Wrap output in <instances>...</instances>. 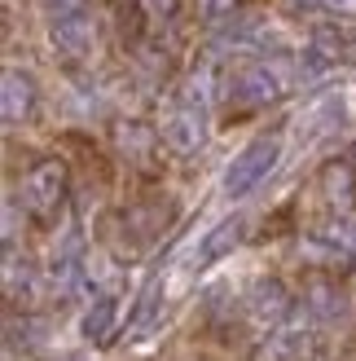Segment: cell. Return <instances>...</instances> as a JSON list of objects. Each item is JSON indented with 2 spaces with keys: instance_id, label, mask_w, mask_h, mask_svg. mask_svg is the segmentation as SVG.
Listing matches in <instances>:
<instances>
[{
  "instance_id": "6da1fadb",
  "label": "cell",
  "mask_w": 356,
  "mask_h": 361,
  "mask_svg": "<svg viewBox=\"0 0 356 361\" xmlns=\"http://www.w3.org/2000/svg\"><path fill=\"white\" fill-rule=\"evenodd\" d=\"M277 154H281V141L277 137H260V141H251L234 164H229V172H224V194L229 198H242V194H251L264 176L273 172V164H277Z\"/></svg>"
},
{
  "instance_id": "7a4b0ae2",
  "label": "cell",
  "mask_w": 356,
  "mask_h": 361,
  "mask_svg": "<svg viewBox=\"0 0 356 361\" xmlns=\"http://www.w3.org/2000/svg\"><path fill=\"white\" fill-rule=\"evenodd\" d=\"M23 203L35 212V216H49L62 207V168L58 164H44V168H35L27 176V185H23Z\"/></svg>"
},
{
  "instance_id": "3957f363",
  "label": "cell",
  "mask_w": 356,
  "mask_h": 361,
  "mask_svg": "<svg viewBox=\"0 0 356 361\" xmlns=\"http://www.w3.org/2000/svg\"><path fill=\"white\" fill-rule=\"evenodd\" d=\"M246 304H251V313L260 322H281V317L291 313V291L277 278H260L251 286V295H246Z\"/></svg>"
},
{
  "instance_id": "277c9868",
  "label": "cell",
  "mask_w": 356,
  "mask_h": 361,
  "mask_svg": "<svg viewBox=\"0 0 356 361\" xmlns=\"http://www.w3.org/2000/svg\"><path fill=\"white\" fill-rule=\"evenodd\" d=\"M163 141L176 146V150H198L203 146V119H198V111H176L163 123Z\"/></svg>"
},
{
  "instance_id": "5b68a950",
  "label": "cell",
  "mask_w": 356,
  "mask_h": 361,
  "mask_svg": "<svg viewBox=\"0 0 356 361\" xmlns=\"http://www.w3.org/2000/svg\"><path fill=\"white\" fill-rule=\"evenodd\" d=\"M115 317H119V300H115V295L93 300V309H88L84 322H80L84 339H93V344H106V339H110V331H115Z\"/></svg>"
},
{
  "instance_id": "8992f818",
  "label": "cell",
  "mask_w": 356,
  "mask_h": 361,
  "mask_svg": "<svg viewBox=\"0 0 356 361\" xmlns=\"http://www.w3.org/2000/svg\"><path fill=\"white\" fill-rule=\"evenodd\" d=\"M35 102V80L23 75V71H5V119L18 123Z\"/></svg>"
},
{
  "instance_id": "52a82bcc",
  "label": "cell",
  "mask_w": 356,
  "mask_h": 361,
  "mask_svg": "<svg viewBox=\"0 0 356 361\" xmlns=\"http://www.w3.org/2000/svg\"><path fill=\"white\" fill-rule=\"evenodd\" d=\"M234 97L242 106H264V102L277 97V80L269 71H246V75H238V84H234Z\"/></svg>"
},
{
  "instance_id": "ba28073f",
  "label": "cell",
  "mask_w": 356,
  "mask_h": 361,
  "mask_svg": "<svg viewBox=\"0 0 356 361\" xmlns=\"http://www.w3.org/2000/svg\"><path fill=\"white\" fill-rule=\"evenodd\" d=\"M308 260L322 264L326 274H348V269H352V251L343 243H334V238H312L308 243Z\"/></svg>"
},
{
  "instance_id": "9c48e42d",
  "label": "cell",
  "mask_w": 356,
  "mask_h": 361,
  "mask_svg": "<svg viewBox=\"0 0 356 361\" xmlns=\"http://www.w3.org/2000/svg\"><path fill=\"white\" fill-rule=\"evenodd\" d=\"M53 40H58L62 49H70V53H84L88 44H93V27H88L80 13H62L58 23H53Z\"/></svg>"
},
{
  "instance_id": "30bf717a",
  "label": "cell",
  "mask_w": 356,
  "mask_h": 361,
  "mask_svg": "<svg viewBox=\"0 0 356 361\" xmlns=\"http://www.w3.org/2000/svg\"><path fill=\"white\" fill-rule=\"evenodd\" d=\"M172 221V207L167 203H150V207H132L128 212V229L136 238H154V233H163Z\"/></svg>"
},
{
  "instance_id": "8fae6325",
  "label": "cell",
  "mask_w": 356,
  "mask_h": 361,
  "mask_svg": "<svg viewBox=\"0 0 356 361\" xmlns=\"http://www.w3.org/2000/svg\"><path fill=\"white\" fill-rule=\"evenodd\" d=\"M304 304H308L317 317H339L343 313V295L334 291L330 282H312L308 291H304Z\"/></svg>"
},
{
  "instance_id": "7c38bea8",
  "label": "cell",
  "mask_w": 356,
  "mask_h": 361,
  "mask_svg": "<svg viewBox=\"0 0 356 361\" xmlns=\"http://www.w3.org/2000/svg\"><path fill=\"white\" fill-rule=\"evenodd\" d=\"M238 238H242V221H224V225H216V229L207 233V243H203V260H220L224 251L238 247Z\"/></svg>"
},
{
  "instance_id": "4fadbf2b",
  "label": "cell",
  "mask_w": 356,
  "mask_h": 361,
  "mask_svg": "<svg viewBox=\"0 0 356 361\" xmlns=\"http://www.w3.org/2000/svg\"><path fill=\"white\" fill-rule=\"evenodd\" d=\"M295 353H299V331H286V335H277L269 344V361H286Z\"/></svg>"
},
{
  "instance_id": "5bb4252c",
  "label": "cell",
  "mask_w": 356,
  "mask_h": 361,
  "mask_svg": "<svg viewBox=\"0 0 356 361\" xmlns=\"http://www.w3.org/2000/svg\"><path fill=\"white\" fill-rule=\"evenodd\" d=\"M119 31H123V40H136V35H141V13L132 5L119 9Z\"/></svg>"
},
{
  "instance_id": "9a60e30c",
  "label": "cell",
  "mask_w": 356,
  "mask_h": 361,
  "mask_svg": "<svg viewBox=\"0 0 356 361\" xmlns=\"http://www.w3.org/2000/svg\"><path fill=\"white\" fill-rule=\"evenodd\" d=\"M220 9H234V0H207V13H220Z\"/></svg>"
},
{
  "instance_id": "2e32d148",
  "label": "cell",
  "mask_w": 356,
  "mask_h": 361,
  "mask_svg": "<svg viewBox=\"0 0 356 361\" xmlns=\"http://www.w3.org/2000/svg\"><path fill=\"white\" fill-rule=\"evenodd\" d=\"M330 5H339V9H356V0H330Z\"/></svg>"
}]
</instances>
